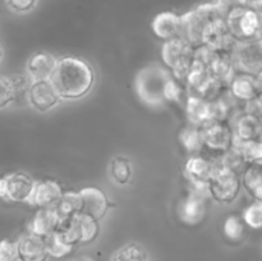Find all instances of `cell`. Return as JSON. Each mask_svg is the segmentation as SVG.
Listing matches in <instances>:
<instances>
[{
	"label": "cell",
	"mask_w": 262,
	"mask_h": 261,
	"mask_svg": "<svg viewBox=\"0 0 262 261\" xmlns=\"http://www.w3.org/2000/svg\"><path fill=\"white\" fill-rule=\"evenodd\" d=\"M50 81L60 99L76 100L91 91L95 74L86 60L76 56H66L58 60Z\"/></svg>",
	"instance_id": "obj_1"
},
{
	"label": "cell",
	"mask_w": 262,
	"mask_h": 261,
	"mask_svg": "<svg viewBox=\"0 0 262 261\" xmlns=\"http://www.w3.org/2000/svg\"><path fill=\"white\" fill-rule=\"evenodd\" d=\"M170 77L165 67L152 64L141 69L136 76L135 87L141 101L148 106H161L165 104L164 90Z\"/></svg>",
	"instance_id": "obj_2"
},
{
	"label": "cell",
	"mask_w": 262,
	"mask_h": 261,
	"mask_svg": "<svg viewBox=\"0 0 262 261\" xmlns=\"http://www.w3.org/2000/svg\"><path fill=\"white\" fill-rule=\"evenodd\" d=\"M220 18L222 17L214 3L199 5L194 9L181 15V38L186 41L191 48L202 45V33L205 27Z\"/></svg>",
	"instance_id": "obj_3"
},
{
	"label": "cell",
	"mask_w": 262,
	"mask_h": 261,
	"mask_svg": "<svg viewBox=\"0 0 262 261\" xmlns=\"http://www.w3.org/2000/svg\"><path fill=\"white\" fill-rule=\"evenodd\" d=\"M224 20L237 42L261 40V13L253 10L250 5L234 10Z\"/></svg>",
	"instance_id": "obj_4"
},
{
	"label": "cell",
	"mask_w": 262,
	"mask_h": 261,
	"mask_svg": "<svg viewBox=\"0 0 262 261\" xmlns=\"http://www.w3.org/2000/svg\"><path fill=\"white\" fill-rule=\"evenodd\" d=\"M216 160L206 156L193 155L188 159L184 166V176L188 182L189 191L211 199L209 191V182L217 170Z\"/></svg>",
	"instance_id": "obj_5"
},
{
	"label": "cell",
	"mask_w": 262,
	"mask_h": 261,
	"mask_svg": "<svg viewBox=\"0 0 262 261\" xmlns=\"http://www.w3.org/2000/svg\"><path fill=\"white\" fill-rule=\"evenodd\" d=\"M59 230L63 233L64 238L76 247L78 245L94 242L99 235L100 225L99 220L83 212H77L61 223Z\"/></svg>",
	"instance_id": "obj_6"
},
{
	"label": "cell",
	"mask_w": 262,
	"mask_h": 261,
	"mask_svg": "<svg viewBox=\"0 0 262 261\" xmlns=\"http://www.w3.org/2000/svg\"><path fill=\"white\" fill-rule=\"evenodd\" d=\"M241 188H242L241 176L222 168H217L209 182L210 197L223 204H230L234 201L239 194Z\"/></svg>",
	"instance_id": "obj_7"
},
{
	"label": "cell",
	"mask_w": 262,
	"mask_h": 261,
	"mask_svg": "<svg viewBox=\"0 0 262 261\" xmlns=\"http://www.w3.org/2000/svg\"><path fill=\"white\" fill-rule=\"evenodd\" d=\"M238 73H248L261 76L262 45L261 40L237 42L232 54Z\"/></svg>",
	"instance_id": "obj_8"
},
{
	"label": "cell",
	"mask_w": 262,
	"mask_h": 261,
	"mask_svg": "<svg viewBox=\"0 0 262 261\" xmlns=\"http://www.w3.org/2000/svg\"><path fill=\"white\" fill-rule=\"evenodd\" d=\"M204 140V148L215 154H223L232 146L233 129L229 123L207 120L200 127Z\"/></svg>",
	"instance_id": "obj_9"
},
{
	"label": "cell",
	"mask_w": 262,
	"mask_h": 261,
	"mask_svg": "<svg viewBox=\"0 0 262 261\" xmlns=\"http://www.w3.org/2000/svg\"><path fill=\"white\" fill-rule=\"evenodd\" d=\"M202 45L207 46L210 50L216 54H228L232 55L237 41L228 31L224 19H216L209 23L202 33Z\"/></svg>",
	"instance_id": "obj_10"
},
{
	"label": "cell",
	"mask_w": 262,
	"mask_h": 261,
	"mask_svg": "<svg viewBox=\"0 0 262 261\" xmlns=\"http://www.w3.org/2000/svg\"><path fill=\"white\" fill-rule=\"evenodd\" d=\"M36 182L28 174L15 171L4 177L5 200L13 202H31Z\"/></svg>",
	"instance_id": "obj_11"
},
{
	"label": "cell",
	"mask_w": 262,
	"mask_h": 261,
	"mask_svg": "<svg viewBox=\"0 0 262 261\" xmlns=\"http://www.w3.org/2000/svg\"><path fill=\"white\" fill-rule=\"evenodd\" d=\"M207 200V197L188 191L178 205V216L181 222L191 227L202 223L206 216Z\"/></svg>",
	"instance_id": "obj_12"
},
{
	"label": "cell",
	"mask_w": 262,
	"mask_h": 261,
	"mask_svg": "<svg viewBox=\"0 0 262 261\" xmlns=\"http://www.w3.org/2000/svg\"><path fill=\"white\" fill-rule=\"evenodd\" d=\"M58 92L50 79L33 81L28 90V102L38 112H48L59 102Z\"/></svg>",
	"instance_id": "obj_13"
},
{
	"label": "cell",
	"mask_w": 262,
	"mask_h": 261,
	"mask_svg": "<svg viewBox=\"0 0 262 261\" xmlns=\"http://www.w3.org/2000/svg\"><path fill=\"white\" fill-rule=\"evenodd\" d=\"M82 201L81 212L90 215L94 219L100 220L109 210V200L104 191L96 187H86L79 191Z\"/></svg>",
	"instance_id": "obj_14"
},
{
	"label": "cell",
	"mask_w": 262,
	"mask_h": 261,
	"mask_svg": "<svg viewBox=\"0 0 262 261\" xmlns=\"http://www.w3.org/2000/svg\"><path fill=\"white\" fill-rule=\"evenodd\" d=\"M261 76L237 73L229 84V91L239 101L246 102L261 95Z\"/></svg>",
	"instance_id": "obj_15"
},
{
	"label": "cell",
	"mask_w": 262,
	"mask_h": 261,
	"mask_svg": "<svg viewBox=\"0 0 262 261\" xmlns=\"http://www.w3.org/2000/svg\"><path fill=\"white\" fill-rule=\"evenodd\" d=\"M233 136L239 141H256L261 138V117L242 112L232 120Z\"/></svg>",
	"instance_id": "obj_16"
},
{
	"label": "cell",
	"mask_w": 262,
	"mask_h": 261,
	"mask_svg": "<svg viewBox=\"0 0 262 261\" xmlns=\"http://www.w3.org/2000/svg\"><path fill=\"white\" fill-rule=\"evenodd\" d=\"M60 216L56 212L55 207H40L31 219L28 230L38 237H46L54 230L59 229L61 225Z\"/></svg>",
	"instance_id": "obj_17"
},
{
	"label": "cell",
	"mask_w": 262,
	"mask_h": 261,
	"mask_svg": "<svg viewBox=\"0 0 262 261\" xmlns=\"http://www.w3.org/2000/svg\"><path fill=\"white\" fill-rule=\"evenodd\" d=\"M63 192L60 184L53 179L36 182L31 204L36 205L38 209L40 207H55Z\"/></svg>",
	"instance_id": "obj_18"
},
{
	"label": "cell",
	"mask_w": 262,
	"mask_h": 261,
	"mask_svg": "<svg viewBox=\"0 0 262 261\" xmlns=\"http://www.w3.org/2000/svg\"><path fill=\"white\" fill-rule=\"evenodd\" d=\"M18 260L20 261H46L49 258L43 238L27 233L17 242Z\"/></svg>",
	"instance_id": "obj_19"
},
{
	"label": "cell",
	"mask_w": 262,
	"mask_h": 261,
	"mask_svg": "<svg viewBox=\"0 0 262 261\" xmlns=\"http://www.w3.org/2000/svg\"><path fill=\"white\" fill-rule=\"evenodd\" d=\"M154 33L163 41L181 37V15L174 12H161L154 18L151 23Z\"/></svg>",
	"instance_id": "obj_20"
},
{
	"label": "cell",
	"mask_w": 262,
	"mask_h": 261,
	"mask_svg": "<svg viewBox=\"0 0 262 261\" xmlns=\"http://www.w3.org/2000/svg\"><path fill=\"white\" fill-rule=\"evenodd\" d=\"M58 60L51 54L37 53L27 63L28 77L33 81H48L53 77Z\"/></svg>",
	"instance_id": "obj_21"
},
{
	"label": "cell",
	"mask_w": 262,
	"mask_h": 261,
	"mask_svg": "<svg viewBox=\"0 0 262 261\" xmlns=\"http://www.w3.org/2000/svg\"><path fill=\"white\" fill-rule=\"evenodd\" d=\"M192 50H193V48H191L181 37L171 38V40L164 41L163 49H161V58H163V61L166 68L170 71L184 56L191 54Z\"/></svg>",
	"instance_id": "obj_22"
},
{
	"label": "cell",
	"mask_w": 262,
	"mask_h": 261,
	"mask_svg": "<svg viewBox=\"0 0 262 261\" xmlns=\"http://www.w3.org/2000/svg\"><path fill=\"white\" fill-rule=\"evenodd\" d=\"M209 71L211 76L224 87H229L235 74L238 73L232 55H228V54H217L210 66Z\"/></svg>",
	"instance_id": "obj_23"
},
{
	"label": "cell",
	"mask_w": 262,
	"mask_h": 261,
	"mask_svg": "<svg viewBox=\"0 0 262 261\" xmlns=\"http://www.w3.org/2000/svg\"><path fill=\"white\" fill-rule=\"evenodd\" d=\"M184 112H186L188 124L201 127L204 123L210 120V109L209 101L200 99L196 96H188L186 104H184Z\"/></svg>",
	"instance_id": "obj_24"
},
{
	"label": "cell",
	"mask_w": 262,
	"mask_h": 261,
	"mask_svg": "<svg viewBox=\"0 0 262 261\" xmlns=\"http://www.w3.org/2000/svg\"><path fill=\"white\" fill-rule=\"evenodd\" d=\"M241 182L246 191L256 200L261 201L262 199V176L261 163L248 164L243 173L241 174Z\"/></svg>",
	"instance_id": "obj_25"
},
{
	"label": "cell",
	"mask_w": 262,
	"mask_h": 261,
	"mask_svg": "<svg viewBox=\"0 0 262 261\" xmlns=\"http://www.w3.org/2000/svg\"><path fill=\"white\" fill-rule=\"evenodd\" d=\"M46 252L49 257L53 258H63L71 255L74 250V246H72L68 241L64 238L63 233L59 229L54 230L50 234L43 237Z\"/></svg>",
	"instance_id": "obj_26"
},
{
	"label": "cell",
	"mask_w": 262,
	"mask_h": 261,
	"mask_svg": "<svg viewBox=\"0 0 262 261\" xmlns=\"http://www.w3.org/2000/svg\"><path fill=\"white\" fill-rule=\"evenodd\" d=\"M216 163L219 168L232 171V173L237 174V176H241L246 169V166L248 165L243 154L235 146H230L227 151L220 154Z\"/></svg>",
	"instance_id": "obj_27"
},
{
	"label": "cell",
	"mask_w": 262,
	"mask_h": 261,
	"mask_svg": "<svg viewBox=\"0 0 262 261\" xmlns=\"http://www.w3.org/2000/svg\"><path fill=\"white\" fill-rule=\"evenodd\" d=\"M179 141L184 150L191 156L200 155L204 150V140H202V133L200 127L188 124L184 127L179 133Z\"/></svg>",
	"instance_id": "obj_28"
},
{
	"label": "cell",
	"mask_w": 262,
	"mask_h": 261,
	"mask_svg": "<svg viewBox=\"0 0 262 261\" xmlns=\"http://www.w3.org/2000/svg\"><path fill=\"white\" fill-rule=\"evenodd\" d=\"M82 209V201L79 192L68 191L63 192L60 200H59L58 205L55 206L56 212L60 216L61 222H66L71 216H73L77 212H81Z\"/></svg>",
	"instance_id": "obj_29"
},
{
	"label": "cell",
	"mask_w": 262,
	"mask_h": 261,
	"mask_svg": "<svg viewBox=\"0 0 262 261\" xmlns=\"http://www.w3.org/2000/svg\"><path fill=\"white\" fill-rule=\"evenodd\" d=\"M246 227L247 225L242 220V216L229 215L223 222V235L228 242L239 243L246 235Z\"/></svg>",
	"instance_id": "obj_30"
},
{
	"label": "cell",
	"mask_w": 262,
	"mask_h": 261,
	"mask_svg": "<svg viewBox=\"0 0 262 261\" xmlns=\"http://www.w3.org/2000/svg\"><path fill=\"white\" fill-rule=\"evenodd\" d=\"M164 99H165V102H171V104L184 107V104L188 99L186 83L178 81L170 74L165 84V90H164Z\"/></svg>",
	"instance_id": "obj_31"
},
{
	"label": "cell",
	"mask_w": 262,
	"mask_h": 261,
	"mask_svg": "<svg viewBox=\"0 0 262 261\" xmlns=\"http://www.w3.org/2000/svg\"><path fill=\"white\" fill-rule=\"evenodd\" d=\"M232 146L239 148L241 153L246 158L248 164L261 163L262 159V145L260 140L256 141H239L233 136Z\"/></svg>",
	"instance_id": "obj_32"
},
{
	"label": "cell",
	"mask_w": 262,
	"mask_h": 261,
	"mask_svg": "<svg viewBox=\"0 0 262 261\" xmlns=\"http://www.w3.org/2000/svg\"><path fill=\"white\" fill-rule=\"evenodd\" d=\"M110 173L114 181L119 184H127L132 177L130 161L124 156H117L110 164Z\"/></svg>",
	"instance_id": "obj_33"
},
{
	"label": "cell",
	"mask_w": 262,
	"mask_h": 261,
	"mask_svg": "<svg viewBox=\"0 0 262 261\" xmlns=\"http://www.w3.org/2000/svg\"><path fill=\"white\" fill-rule=\"evenodd\" d=\"M113 261H147L146 251L137 243L124 246L115 253Z\"/></svg>",
	"instance_id": "obj_34"
},
{
	"label": "cell",
	"mask_w": 262,
	"mask_h": 261,
	"mask_svg": "<svg viewBox=\"0 0 262 261\" xmlns=\"http://www.w3.org/2000/svg\"><path fill=\"white\" fill-rule=\"evenodd\" d=\"M10 83H12L13 92H14V97L13 101H19V100H27L28 101V90L32 82H30V77H26L23 74H13L9 77Z\"/></svg>",
	"instance_id": "obj_35"
},
{
	"label": "cell",
	"mask_w": 262,
	"mask_h": 261,
	"mask_svg": "<svg viewBox=\"0 0 262 261\" xmlns=\"http://www.w3.org/2000/svg\"><path fill=\"white\" fill-rule=\"evenodd\" d=\"M242 220L247 227L252 229H260L262 225V204L261 201L253 202L243 211Z\"/></svg>",
	"instance_id": "obj_36"
},
{
	"label": "cell",
	"mask_w": 262,
	"mask_h": 261,
	"mask_svg": "<svg viewBox=\"0 0 262 261\" xmlns=\"http://www.w3.org/2000/svg\"><path fill=\"white\" fill-rule=\"evenodd\" d=\"M214 4L219 12L220 17L225 19L234 10L247 7L248 0H215Z\"/></svg>",
	"instance_id": "obj_37"
},
{
	"label": "cell",
	"mask_w": 262,
	"mask_h": 261,
	"mask_svg": "<svg viewBox=\"0 0 262 261\" xmlns=\"http://www.w3.org/2000/svg\"><path fill=\"white\" fill-rule=\"evenodd\" d=\"M217 54L214 53L212 50H210L207 46L200 45L197 48H193V58L194 63L200 64L202 67H206V68H210L211 63L214 61V59L216 58Z\"/></svg>",
	"instance_id": "obj_38"
},
{
	"label": "cell",
	"mask_w": 262,
	"mask_h": 261,
	"mask_svg": "<svg viewBox=\"0 0 262 261\" xmlns=\"http://www.w3.org/2000/svg\"><path fill=\"white\" fill-rule=\"evenodd\" d=\"M17 242L9 240L0 241V261H17Z\"/></svg>",
	"instance_id": "obj_39"
},
{
	"label": "cell",
	"mask_w": 262,
	"mask_h": 261,
	"mask_svg": "<svg viewBox=\"0 0 262 261\" xmlns=\"http://www.w3.org/2000/svg\"><path fill=\"white\" fill-rule=\"evenodd\" d=\"M13 97H14V92H13L9 77L0 76V107H4L13 102Z\"/></svg>",
	"instance_id": "obj_40"
},
{
	"label": "cell",
	"mask_w": 262,
	"mask_h": 261,
	"mask_svg": "<svg viewBox=\"0 0 262 261\" xmlns=\"http://www.w3.org/2000/svg\"><path fill=\"white\" fill-rule=\"evenodd\" d=\"M37 0H7L8 5L12 10L17 13H26L30 12L36 5Z\"/></svg>",
	"instance_id": "obj_41"
},
{
	"label": "cell",
	"mask_w": 262,
	"mask_h": 261,
	"mask_svg": "<svg viewBox=\"0 0 262 261\" xmlns=\"http://www.w3.org/2000/svg\"><path fill=\"white\" fill-rule=\"evenodd\" d=\"M243 112L248 113V114L256 115V117H261L262 112V102H261V95L255 97L252 100H248L243 105Z\"/></svg>",
	"instance_id": "obj_42"
},
{
	"label": "cell",
	"mask_w": 262,
	"mask_h": 261,
	"mask_svg": "<svg viewBox=\"0 0 262 261\" xmlns=\"http://www.w3.org/2000/svg\"><path fill=\"white\" fill-rule=\"evenodd\" d=\"M0 199H5V191H4V177H0Z\"/></svg>",
	"instance_id": "obj_43"
},
{
	"label": "cell",
	"mask_w": 262,
	"mask_h": 261,
	"mask_svg": "<svg viewBox=\"0 0 262 261\" xmlns=\"http://www.w3.org/2000/svg\"><path fill=\"white\" fill-rule=\"evenodd\" d=\"M72 261H95L94 258L90 257V256H86V255H82V256H78V257L73 258Z\"/></svg>",
	"instance_id": "obj_44"
},
{
	"label": "cell",
	"mask_w": 262,
	"mask_h": 261,
	"mask_svg": "<svg viewBox=\"0 0 262 261\" xmlns=\"http://www.w3.org/2000/svg\"><path fill=\"white\" fill-rule=\"evenodd\" d=\"M2 56H3V51H2V48H0V60H2Z\"/></svg>",
	"instance_id": "obj_45"
}]
</instances>
